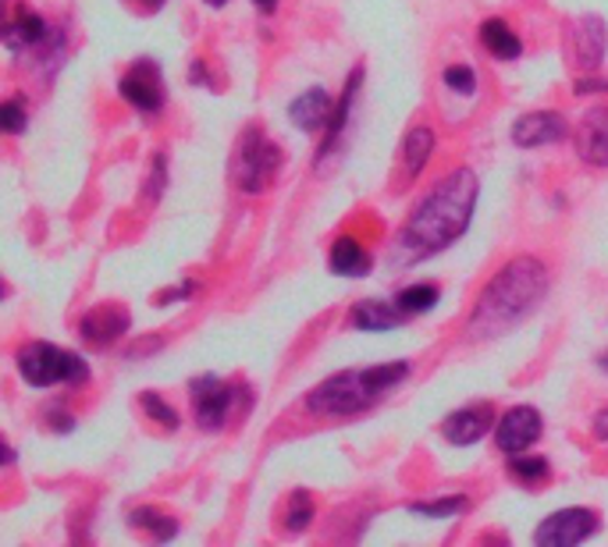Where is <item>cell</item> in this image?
<instances>
[{
  "label": "cell",
  "instance_id": "28",
  "mask_svg": "<svg viewBox=\"0 0 608 547\" xmlns=\"http://www.w3.org/2000/svg\"><path fill=\"white\" fill-rule=\"evenodd\" d=\"M445 85H448V90L463 93V96H470V93L477 90L473 68H470V65H452V68H445Z\"/></svg>",
  "mask_w": 608,
  "mask_h": 547
},
{
  "label": "cell",
  "instance_id": "26",
  "mask_svg": "<svg viewBox=\"0 0 608 547\" xmlns=\"http://www.w3.org/2000/svg\"><path fill=\"white\" fill-rule=\"evenodd\" d=\"M139 406L147 409V416H153V420H157L161 427H167V430H175L178 427V412L167 406V401L161 398V395H153V392H147V395H139Z\"/></svg>",
  "mask_w": 608,
  "mask_h": 547
},
{
  "label": "cell",
  "instance_id": "8",
  "mask_svg": "<svg viewBox=\"0 0 608 547\" xmlns=\"http://www.w3.org/2000/svg\"><path fill=\"white\" fill-rule=\"evenodd\" d=\"M121 96L129 100L136 110L143 114H157L164 107V82H161V68L153 61H136L129 71L121 75Z\"/></svg>",
  "mask_w": 608,
  "mask_h": 547
},
{
  "label": "cell",
  "instance_id": "22",
  "mask_svg": "<svg viewBox=\"0 0 608 547\" xmlns=\"http://www.w3.org/2000/svg\"><path fill=\"white\" fill-rule=\"evenodd\" d=\"M129 523L139 526V529H150L153 540H172L178 534V523L172 520V515L157 512V509H136L129 515Z\"/></svg>",
  "mask_w": 608,
  "mask_h": 547
},
{
  "label": "cell",
  "instance_id": "16",
  "mask_svg": "<svg viewBox=\"0 0 608 547\" xmlns=\"http://www.w3.org/2000/svg\"><path fill=\"white\" fill-rule=\"evenodd\" d=\"M576 43V61L584 68H598L605 57V22L601 19H580L573 25Z\"/></svg>",
  "mask_w": 608,
  "mask_h": 547
},
{
  "label": "cell",
  "instance_id": "1",
  "mask_svg": "<svg viewBox=\"0 0 608 547\" xmlns=\"http://www.w3.org/2000/svg\"><path fill=\"white\" fill-rule=\"evenodd\" d=\"M480 182L473 171H452L434 189L420 199V207L409 213L406 228L399 232V246L395 256L409 267L423 260V256H434L448 249L452 242L466 235V228L473 221Z\"/></svg>",
  "mask_w": 608,
  "mask_h": 547
},
{
  "label": "cell",
  "instance_id": "11",
  "mask_svg": "<svg viewBox=\"0 0 608 547\" xmlns=\"http://www.w3.org/2000/svg\"><path fill=\"white\" fill-rule=\"evenodd\" d=\"M576 153L594 167H608V107L591 110L576 128Z\"/></svg>",
  "mask_w": 608,
  "mask_h": 547
},
{
  "label": "cell",
  "instance_id": "10",
  "mask_svg": "<svg viewBox=\"0 0 608 547\" xmlns=\"http://www.w3.org/2000/svg\"><path fill=\"white\" fill-rule=\"evenodd\" d=\"M125 330H129V310L125 306H115V302H107V306H96L82 316L79 324V335L86 338L96 349H104V345L118 341Z\"/></svg>",
  "mask_w": 608,
  "mask_h": 547
},
{
  "label": "cell",
  "instance_id": "27",
  "mask_svg": "<svg viewBox=\"0 0 608 547\" xmlns=\"http://www.w3.org/2000/svg\"><path fill=\"white\" fill-rule=\"evenodd\" d=\"M508 477H516L519 484H537L548 477V463L545 458H513L508 463Z\"/></svg>",
  "mask_w": 608,
  "mask_h": 547
},
{
  "label": "cell",
  "instance_id": "23",
  "mask_svg": "<svg viewBox=\"0 0 608 547\" xmlns=\"http://www.w3.org/2000/svg\"><path fill=\"white\" fill-rule=\"evenodd\" d=\"M466 509H470L466 498H437V501H413V505H409V512L428 515V520H456Z\"/></svg>",
  "mask_w": 608,
  "mask_h": 547
},
{
  "label": "cell",
  "instance_id": "34",
  "mask_svg": "<svg viewBox=\"0 0 608 547\" xmlns=\"http://www.w3.org/2000/svg\"><path fill=\"white\" fill-rule=\"evenodd\" d=\"M253 4H257L260 11H274V8H278V0H253Z\"/></svg>",
  "mask_w": 608,
  "mask_h": 547
},
{
  "label": "cell",
  "instance_id": "32",
  "mask_svg": "<svg viewBox=\"0 0 608 547\" xmlns=\"http://www.w3.org/2000/svg\"><path fill=\"white\" fill-rule=\"evenodd\" d=\"M189 82H210V79H207V68H203V61H192Z\"/></svg>",
  "mask_w": 608,
  "mask_h": 547
},
{
  "label": "cell",
  "instance_id": "29",
  "mask_svg": "<svg viewBox=\"0 0 608 547\" xmlns=\"http://www.w3.org/2000/svg\"><path fill=\"white\" fill-rule=\"evenodd\" d=\"M0 121H4V132H22L25 128V110H22V104H15V100H8L4 107H0Z\"/></svg>",
  "mask_w": 608,
  "mask_h": 547
},
{
  "label": "cell",
  "instance_id": "12",
  "mask_svg": "<svg viewBox=\"0 0 608 547\" xmlns=\"http://www.w3.org/2000/svg\"><path fill=\"white\" fill-rule=\"evenodd\" d=\"M565 136V121L559 114H527V118H519L513 125V142L523 150H534V147H551V142H559Z\"/></svg>",
  "mask_w": 608,
  "mask_h": 547
},
{
  "label": "cell",
  "instance_id": "13",
  "mask_svg": "<svg viewBox=\"0 0 608 547\" xmlns=\"http://www.w3.org/2000/svg\"><path fill=\"white\" fill-rule=\"evenodd\" d=\"M491 423H494L491 406H470V409L452 412L442 427V434L448 444H477L491 430Z\"/></svg>",
  "mask_w": 608,
  "mask_h": 547
},
{
  "label": "cell",
  "instance_id": "25",
  "mask_svg": "<svg viewBox=\"0 0 608 547\" xmlns=\"http://www.w3.org/2000/svg\"><path fill=\"white\" fill-rule=\"evenodd\" d=\"M285 520H289V529H292V534H300V529L309 526V520H314V501H309L306 491H295V494H292Z\"/></svg>",
  "mask_w": 608,
  "mask_h": 547
},
{
  "label": "cell",
  "instance_id": "4",
  "mask_svg": "<svg viewBox=\"0 0 608 547\" xmlns=\"http://www.w3.org/2000/svg\"><path fill=\"white\" fill-rule=\"evenodd\" d=\"M19 373L25 384L50 387V384H82L90 377V366L75 352L54 349L47 341H33L19 352Z\"/></svg>",
  "mask_w": 608,
  "mask_h": 547
},
{
  "label": "cell",
  "instance_id": "9",
  "mask_svg": "<svg viewBox=\"0 0 608 547\" xmlns=\"http://www.w3.org/2000/svg\"><path fill=\"white\" fill-rule=\"evenodd\" d=\"M541 430H545L541 412H537L534 406H516L513 412L502 416L499 427H494V441H499L502 452L519 455V452H527L537 438H541Z\"/></svg>",
  "mask_w": 608,
  "mask_h": 547
},
{
  "label": "cell",
  "instance_id": "24",
  "mask_svg": "<svg viewBox=\"0 0 608 547\" xmlns=\"http://www.w3.org/2000/svg\"><path fill=\"white\" fill-rule=\"evenodd\" d=\"M402 306L406 316H413V313H428L437 306V288L434 284H413V288H402L399 299H395Z\"/></svg>",
  "mask_w": 608,
  "mask_h": 547
},
{
  "label": "cell",
  "instance_id": "36",
  "mask_svg": "<svg viewBox=\"0 0 608 547\" xmlns=\"http://www.w3.org/2000/svg\"><path fill=\"white\" fill-rule=\"evenodd\" d=\"M601 370H608V356H605V359H601Z\"/></svg>",
  "mask_w": 608,
  "mask_h": 547
},
{
  "label": "cell",
  "instance_id": "33",
  "mask_svg": "<svg viewBox=\"0 0 608 547\" xmlns=\"http://www.w3.org/2000/svg\"><path fill=\"white\" fill-rule=\"evenodd\" d=\"M136 4L143 8V11H157V8L164 4V0H136Z\"/></svg>",
  "mask_w": 608,
  "mask_h": 547
},
{
  "label": "cell",
  "instance_id": "14",
  "mask_svg": "<svg viewBox=\"0 0 608 547\" xmlns=\"http://www.w3.org/2000/svg\"><path fill=\"white\" fill-rule=\"evenodd\" d=\"M352 327L360 330H395L406 324V313L399 302H381V299H363L349 310Z\"/></svg>",
  "mask_w": 608,
  "mask_h": 547
},
{
  "label": "cell",
  "instance_id": "30",
  "mask_svg": "<svg viewBox=\"0 0 608 547\" xmlns=\"http://www.w3.org/2000/svg\"><path fill=\"white\" fill-rule=\"evenodd\" d=\"M47 423H50L54 430H72V427H75L72 416H68V412H58V409H50V412H47Z\"/></svg>",
  "mask_w": 608,
  "mask_h": 547
},
{
  "label": "cell",
  "instance_id": "15",
  "mask_svg": "<svg viewBox=\"0 0 608 547\" xmlns=\"http://www.w3.org/2000/svg\"><path fill=\"white\" fill-rule=\"evenodd\" d=\"M331 96L324 90H306L295 104L289 107V118L303 128V132H314V128L331 125Z\"/></svg>",
  "mask_w": 608,
  "mask_h": 547
},
{
  "label": "cell",
  "instance_id": "2",
  "mask_svg": "<svg viewBox=\"0 0 608 547\" xmlns=\"http://www.w3.org/2000/svg\"><path fill=\"white\" fill-rule=\"evenodd\" d=\"M548 274L537 260H516L505 264L477 299L470 316L473 338H499L508 327H516L523 316H530L537 302L545 299Z\"/></svg>",
  "mask_w": 608,
  "mask_h": 547
},
{
  "label": "cell",
  "instance_id": "18",
  "mask_svg": "<svg viewBox=\"0 0 608 547\" xmlns=\"http://www.w3.org/2000/svg\"><path fill=\"white\" fill-rule=\"evenodd\" d=\"M47 36V25L33 11H19L15 19L4 25V47L8 50H30Z\"/></svg>",
  "mask_w": 608,
  "mask_h": 547
},
{
  "label": "cell",
  "instance_id": "19",
  "mask_svg": "<svg viewBox=\"0 0 608 547\" xmlns=\"http://www.w3.org/2000/svg\"><path fill=\"white\" fill-rule=\"evenodd\" d=\"M480 43H484L499 61H516V57L523 54L519 36L502 19H488L484 25H480Z\"/></svg>",
  "mask_w": 608,
  "mask_h": 547
},
{
  "label": "cell",
  "instance_id": "17",
  "mask_svg": "<svg viewBox=\"0 0 608 547\" xmlns=\"http://www.w3.org/2000/svg\"><path fill=\"white\" fill-rule=\"evenodd\" d=\"M371 267H374L371 253H366L356 238L342 235L331 246V270L342 274V278H363V274H371Z\"/></svg>",
  "mask_w": 608,
  "mask_h": 547
},
{
  "label": "cell",
  "instance_id": "5",
  "mask_svg": "<svg viewBox=\"0 0 608 547\" xmlns=\"http://www.w3.org/2000/svg\"><path fill=\"white\" fill-rule=\"evenodd\" d=\"M278 164H281V150L260 132V128H249L243 142H238V153H235L238 189H246V193L267 189V182L278 175Z\"/></svg>",
  "mask_w": 608,
  "mask_h": 547
},
{
  "label": "cell",
  "instance_id": "21",
  "mask_svg": "<svg viewBox=\"0 0 608 547\" xmlns=\"http://www.w3.org/2000/svg\"><path fill=\"white\" fill-rule=\"evenodd\" d=\"M360 82H363V68H356V71L349 75V85H346V93H342V100H338V107H335V114H331V125H328V136H324L320 153H331V150H335V139L342 136L346 118H349V107H352V100H356Z\"/></svg>",
  "mask_w": 608,
  "mask_h": 547
},
{
  "label": "cell",
  "instance_id": "31",
  "mask_svg": "<svg viewBox=\"0 0 608 547\" xmlns=\"http://www.w3.org/2000/svg\"><path fill=\"white\" fill-rule=\"evenodd\" d=\"M591 427H594V434H598V438H608V406H605L598 416H594Z\"/></svg>",
  "mask_w": 608,
  "mask_h": 547
},
{
  "label": "cell",
  "instance_id": "35",
  "mask_svg": "<svg viewBox=\"0 0 608 547\" xmlns=\"http://www.w3.org/2000/svg\"><path fill=\"white\" fill-rule=\"evenodd\" d=\"M203 4H210V8H221V4H229V0H203Z\"/></svg>",
  "mask_w": 608,
  "mask_h": 547
},
{
  "label": "cell",
  "instance_id": "20",
  "mask_svg": "<svg viewBox=\"0 0 608 547\" xmlns=\"http://www.w3.org/2000/svg\"><path fill=\"white\" fill-rule=\"evenodd\" d=\"M431 153H434V132L431 128H413V132L406 136L402 142V156H406V175L409 178H417L423 167H428L431 161Z\"/></svg>",
  "mask_w": 608,
  "mask_h": 547
},
{
  "label": "cell",
  "instance_id": "7",
  "mask_svg": "<svg viewBox=\"0 0 608 547\" xmlns=\"http://www.w3.org/2000/svg\"><path fill=\"white\" fill-rule=\"evenodd\" d=\"M189 395H192V412H196V423L203 430H221L229 423V412H232V401H235V387L224 384L218 377H196L189 384Z\"/></svg>",
  "mask_w": 608,
  "mask_h": 547
},
{
  "label": "cell",
  "instance_id": "3",
  "mask_svg": "<svg viewBox=\"0 0 608 547\" xmlns=\"http://www.w3.org/2000/svg\"><path fill=\"white\" fill-rule=\"evenodd\" d=\"M406 377H409V363H381V366H366V370L335 373V377L317 384L314 392L306 395V409L314 416L360 412L385 392H391L395 384H402Z\"/></svg>",
  "mask_w": 608,
  "mask_h": 547
},
{
  "label": "cell",
  "instance_id": "6",
  "mask_svg": "<svg viewBox=\"0 0 608 547\" xmlns=\"http://www.w3.org/2000/svg\"><path fill=\"white\" fill-rule=\"evenodd\" d=\"M598 534V515L591 509H562L534 529V544L541 547H576Z\"/></svg>",
  "mask_w": 608,
  "mask_h": 547
}]
</instances>
